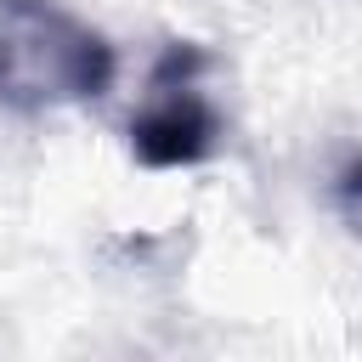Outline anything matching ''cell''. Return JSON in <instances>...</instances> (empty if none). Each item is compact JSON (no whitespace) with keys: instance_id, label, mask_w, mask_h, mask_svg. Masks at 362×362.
<instances>
[{"instance_id":"cell-2","label":"cell","mask_w":362,"mask_h":362,"mask_svg":"<svg viewBox=\"0 0 362 362\" xmlns=\"http://www.w3.org/2000/svg\"><path fill=\"white\" fill-rule=\"evenodd\" d=\"M209 45L198 40H170L158 62L147 68V90L124 124L130 158L141 170H198L221 153L226 119L209 96Z\"/></svg>"},{"instance_id":"cell-1","label":"cell","mask_w":362,"mask_h":362,"mask_svg":"<svg viewBox=\"0 0 362 362\" xmlns=\"http://www.w3.org/2000/svg\"><path fill=\"white\" fill-rule=\"evenodd\" d=\"M119 51L62 0H0V107L51 113L113 90Z\"/></svg>"},{"instance_id":"cell-3","label":"cell","mask_w":362,"mask_h":362,"mask_svg":"<svg viewBox=\"0 0 362 362\" xmlns=\"http://www.w3.org/2000/svg\"><path fill=\"white\" fill-rule=\"evenodd\" d=\"M339 192H345L351 204H362V158H356V164H351V170L339 175Z\"/></svg>"}]
</instances>
